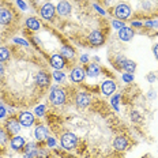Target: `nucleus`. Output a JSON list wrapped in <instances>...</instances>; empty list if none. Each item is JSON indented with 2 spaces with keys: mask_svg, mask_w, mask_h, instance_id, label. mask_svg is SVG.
Wrapping results in <instances>:
<instances>
[{
  "mask_svg": "<svg viewBox=\"0 0 158 158\" xmlns=\"http://www.w3.org/2000/svg\"><path fill=\"white\" fill-rule=\"evenodd\" d=\"M60 144L65 150H72V149H75V147H78L79 138L74 132H71V131H65L60 136Z\"/></svg>",
  "mask_w": 158,
  "mask_h": 158,
  "instance_id": "f257e3e1",
  "label": "nucleus"
},
{
  "mask_svg": "<svg viewBox=\"0 0 158 158\" xmlns=\"http://www.w3.org/2000/svg\"><path fill=\"white\" fill-rule=\"evenodd\" d=\"M49 101H51V104L55 105V106H61V105H64L65 101H67V94H65V91L63 89L53 86L51 89V93H49Z\"/></svg>",
  "mask_w": 158,
  "mask_h": 158,
  "instance_id": "f03ea898",
  "label": "nucleus"
},
{
  "mask_svg": "<svg viewBox=\"0 0 158 158\" xmlns=\"http://www.w3.org/2000/svg\"><path fill=\"white\" fill-rule=\"evenodd\" d=\"M12 19H14V11L6 6H2L0 7V26L8 27L12 23Z\"/></svg>",
  "mask_w": 158,
  "mask_h": 158,
  "instance_id": "7ed1b4c3",
  "label": "nucleus"
},
{
  "mask_svg": "<svg viewBox=\"0 0 158 158\" xmlns=\"http://www.w3.org/2000/svg\"><path fill=\"white\" fill-rule=\"evenodd\" d=\"M113 15L116 16L118 21H126L131 16V7L126 3H120V4L116 6L113 11Z\"/></svg>",
  "mask_w": 158,
  "mask_h": 158,
  "instance_id": "20e7f679",
  "label": "nucleus"
},
{
  "mask_svg": "<svg viewBox=\"0 0 158 158\" xmlns=\"http://www.w3.org/2000/svg\"><path fill=\"white\" fill-rule=\"evenodd\" d=\"M35 83H37V86L41 89L42 91L45 90L49 83H51V77H49L48 71L45 70H38L37 71V75H35Z\"/></svg>",
  "mask_w": 158,
  "mask_h": 158,
  "instance_id": "39448f33",
  "label": "nucleus"
},
{
  "mask_svg": "<svg viewBox=\"0 0 158 158\" xmlns=\"http://www.w3.org/2000/svg\"><path fill=\"white\" fill-rule=\"evenodd\" d=\"M112 147L116 151H126L128 147H130V142H128L127 136H124V135H117V136L113 138Z\"/></svg>",
  "mask_w": 158,
  "mask_h": 158,
  "instance_id": "423d86ee",
  "label": "nucleus"
},
{
  "mask_svg": "<svg viewBox=\"0 0 158 158\" xmlns=\"http://www.w3.org/2000/svg\"><path fill=\"white\" fill-rule=\"evenodd\" d=\"M4 128H6V131H7L8 135H16V134H19V131H21V123H19L18 118L11 117V118H8L7 123L4 124Z\"/></svg>",
  "mask_w": 158,
  "mask_h": 158,
  "instance_id": "0eeeda50",
  "label": "nucleus"
},
{
  "mask_svg": "<svg viewBox=\"0 0 158 158\" xmlns=\"http://www.w3.org/2000/svg\"><path fill=\"white\" fill-rule=\"evenodd\" d=\"M55 14H56V7L52 3H45V4H42V7L40 8V15L44 19H47V21H51L55 16Z\"/></svg>",
  "mask_w": 158,
  "mask_h": 158,
  "instance_id": "6e6552de",
  "label": "nucleus"
},
{
  "mask_svg": "<svg viewBox=\"0 0 158 158\" xmlns=\"http://www.w3.org/2000/svg\"><path fill=\"white\" fill-rule=\"evenodd\" d=\"M89 42H90L93 47H98V45H102L105 41V35L101 30H93L89 34Z\"/></svg>",
  "mask_w": 158,
  "mask_h": 158,
  "instance_id": "1a4fd4ad",
  "label": "nucleus"
},
{
  "mask_svg": "<svg viewBox=\"0 0 158 158\" xmlns=\"http://www.w3.org/2000/svg\"><path fill=\"white\" fill-rule=\"evenodd\" d=\"M85 77H86V71H85L83 67H81V65H77V67L72 68L71 71V81L75 82V83H81V82H83Z\"/></svg>",
  "mask_w": 158,
  "mask_h": 158,
  "instance_id": "9d476101",
  "label": "nucleus"
},
{
  "mask_svg": "<svg viewBox=\"0 0 158 158\" xmlns=\"http://www.w3.org/2000/svg\"><path fill=\"white\" fill-rule=\"evenodd\" d=\"M75 104L78 108H87L91 104V97L87 93H78L75 97Z\"/></svg>",
  "mask_w": 158,
  "mask_h": 158,
  "instance_id": "9b49d317",
  "label": "nucleus"
},
{
  "mask_svg": "<svg viewBox=\"0 0 158 158\" xmlns=\"http://www.w3.org/2000/svg\"><path fill=\"white\" fill-rule=\"evenodd\" d=\"M18 120L21 123V126L23 127H31L34 123V114L30 112H21L18 116Z\"/></svg>",
  "mask_w": 158,
  "mask_h": 158,
  "instance_id": "f8f14e48",
  "label": "nucleus"
},
{
  "mask_svg": "<svg viewBox=\"0 0 158 158\" xmlns=\"http://www.w3.org/2000/svg\"><path fill=\"white\" fill-rule=\"evenodd\" d=\"M49 63H51V65L53 68H56L57 71H60L61 68L65 65V61H64V57L61 55H59V53H55V55H52L51 57H49Z\"/></svg>",
  "mask_w": 158,
  "mask_h": 158,
  "instance_id": "ddd939ff",
  "label": "nucleus"
},
{
  "mask_svg": "<svg viewBox=\"0 0 158 158\" xmlns=\"http://www.w3.org/2000/svg\"><path fill=\"white\" fill-rule=\"evenodd\" d=\"M56 12L60 16H68L71 12V4L67 0H61L57 4V7H56Z\"/></svg>",
  "mask_w": 158,
  "mask_h": 158,
  "instance_id": "4468645a",
  "label": "nucleus"
},
{
  "mask_svg": "<svg viewBox=\"0 0 158 158\" xmlns=\"http://www.w3.org/2000/svg\"><path fill=\"white\" fill-rule=\"evenodd\" d=\"M101 91H102L104 95H112L116 91V83L113 81H105L101 85Z\"/></svg>",
  "mask_w": 158,
  "mask_h": 158,
  "instance_id": "2eb2a0df",
  "label": "nucleus"
},
{
  "mask_svg": "<svg viewBox=\"0 0 158 158\" xmlns=\"http://www.w3.org/2000/svg\"><path fill=\"white\" fill-rule=\"evenodd\" d=\"M33 134H34L35 140H38V142H41V140H44L48 138V130H47V127L42 126V124H40V126L35 127V130Z\"/></svg>",
  "mask_w": 158,
  "mask_h": 158,
  "instance_id": "dca6fc26",
  "label": "nucleus"
},
{
  "mask_svg": "<svg viewBox=\"0 0 158 158\" xmlns=\"http://www.w3.org/2000/svg\"><path fill=\"white\" fill-rule=\"evenodd\" d=\"M135 35V33L132 29L130 27H123L118 30V38L121 40V41H130V40H132Z\"/></svg>",
  "mask_w": 158,
  "mask_h": 158,
  "instance_id": "f3484780",
  "label": "nucleus"
},
{
  "mask_svg": "<svg viewBox=\"0 0 158 158\" xmlns=\"http://www.w3.org/2000/svg\"><path fill=\"white\" fill-rule=\"evenodd\" d=\"M86 75L87 77H90V78H97L98 75L101 74V68H100V65H97L95 63H90L86 67Z\"/></svg>",
  "mask_w": 158,
  "mask_h": 158,
  "instance_id": "a211bd4d",
  "label": "nucleus"
},
{
  "mask_svg": "<svg viewBox=\"0 0 158 158\" xmlns=\"http://www.w3.org/2000/svg\"><path fill=\"white\" fill-rule=\"evenodd\" d=\"M10 146H11V149L15 150V151L23 149L25 147V139L22 136H16L15 135V136L11 139V142H10Z\"/></svg>",
  "mask_w": 158,
  "mask_h": 158,
  "instance_id": "6ab92c4d",
  "label": "nucleus"
},
{
  "mask_svg": "<svg viewBox=\"0 0 158 158\" xmlns=\"http://www.w3.org/2000/svg\"><path fill=\"white\" fill-rule=\"evenodd\" d=\"M25 25H26V27L29 29V30H33V31H35V30H40V27H41V22L38 21V19H35V18H27L25 21Z\"/></svg>",
  "mask_w": 158,
  "mask_h": 158,
  "instance_id": "aec40b11",
  "label": "nucleus"
},
{
  "mask_svg": "<svg viewBox=\"0 0 158 158\" xmlns=\"http://www.w3.org/2000/svg\"><path fill=\"white\" fill-rule=\"evenodd\" d=\"M37 156V146L34 143L25 144V158H33Z\"/></svg>",
  "mask_w": 158,
  "mask_h": 158,
  "instance_id": "412c9836",
  "label": "nucleus"
},
{
  "mask_svg": "<svg viewBox=\"0 0 158 158\" xmlns=\"http://www.w3.org/2000/svg\"><path fill=\"white\" fill-rule=\"evenodd\" d=\"M120 68H123L124 71L130 72V74H134L135 68H136V64H135L132 60H128V59H124V61H123V63H121Z\"/></svg>",
  "mask_w": 158,
  "mask_h": 158,
  "instance_id": "4be33fe9",
  "label": "nucleus"
},
{
  "mask_svg": "<svg viewBox=\"0 0 158 158\" xmlns=\"http://www.w3.org/2000/svg\"><path fill=\"white\" fill-rule=\"evenodd\" d=\"M11 57V52L7 47H0V63H6Z\"/></svg>",
  "mask_w": 158,
  "mask_h": 158,
  "instance_id": "5701e85b",
  "label": "nucleus"
},
{
  "mask_svg": "<svg viewBox=\"0 0 158 158\" xmlns=\"http://www.w3.org/2000/svg\"><path fill=\"white\" fill-rule=\"evenodd\" d=\"M63 57L65 59H74L75 56V51L72 49V47H68V45H64L61 47V53H60Z\"/></svg>",
  "mask_w": 158,
  "mask_h": 158,
  "instance_id": "b1692460",
  "label": "nucleus"
},
{
  "mask_svg": "<svg viewBox=\"0 0 158 158\" xmlns=\"http://www.w3.org/2000/svg\"><path fill=\"white\" fill-rule=\"evenodd\" d=\"M8 140V134L6 131V128L0 127V146H4Z\"/></svg>",
  "mask_w": 158,
  "mask_h": 158,
  "instance_id": "393cba45",
  "label": "nucleus"
},
{
  "mask_svg": "<svg viewBox=\"0 0 158 158\" xmlns=\"http://www.w3.org/2000/svg\"><path fill=\"white\" fill-rule=\"evenodd\" d=\"M52 78H53L56 82H63L64 79H65V74H64V72H61V71L56 70L53 74H52Z\"/></svg>",
  "mask_w": 158,
  "mask_h": 158,
  "instance_id": "a878e982",
  "label": "nucleus"
},
{
  "mask_svg": "<svg viewBox=\"0 0 158 158\" xmlns=\"http://www.w3.org/2000/svg\"><path fill=\"white\" fill-rule=\"evenodd\" d=\"M120 97L121 95L120 94H116L114 97H112V100H110V104H112V106H113V109L116 110V112H118V101H120Z\"/></svg>",
  "mask_w": 158,
  "mask_h": 158,
  "instance_id": "bb28decb",
  "label": "nucleus"
},
{
  "mask_svg": "<svg viewBox=\"0 0 158 158\" xmlns=\"http://www.w3.org/2000/svg\"><path fill=\"white\" fill-rule=\"evenodd\" d=\"M45 110H47V106L45 105H38V106H35V116L38 117H42L45 114Z\"/></svg>",
  "mask_w": 158,
  "mask_h": 158,
  "instance_id": "cd10ccee",
  "label": "nucleus"
},
{
  "mask_svg": "<svg viewBox=\"0 0 158 158\" xmlns=\"http://www.w3.org/2000/svg\"><path fill=\"white\" fill-rule=\"evenodd\" d=\"M112 27H114V29H117V30H120V29L126 27V26H124V22H123V21L114 19V21H112Z\"/></svg>",
  "mask_w": 158,
  "mask_h": 158,
  "instance_id": "c85d7f7f",
  "label": "nucleus"
},
{
  "mask_svg": "<svg viewBox=\"0 0 158 158\" xmlns=\"http://www.w3.org/2000/svg\"><path fill=\"white\" fill-rule=\"evenodd\" d=\"M14 44H19V45H23V47H29V42L26 41V40H23V38H18V37H15L14 40Z\"/></svg>",
  "mask_w": 158,
  "mask_h": 158,
  "instance_id": "c756f323",
  "label": "nucleus"
},
{
  "mask_svg": "<svg viewBox=\"0 0 158 158\" xmlns=\"http://www.w3.org/2000/svg\"><path fill=\"white\" fill-rule=\"evenodd\" d=\"M123 81L126 82V83H130V82L134 81V75L130 74V72H127V74H123Z\"/></svg>",
  "mask_w": 158,
  "mask_h": 158,
  "instance_id": "7c9ffc66",
  "label": "nucleus"
},
{
  "mask_svg": "<svg viewBox=\"0 0 158 158\" xmlns=\"http://www.w3.org/2000/svg\"><path fill=\"white\" fill-rule=\"evenodd\" d=\"M6 116H7V109H6V106L3 104H0V118H4Z\"/></svg>",
  "mask_w": 158,
  "mask_h": 158,
  "instance_id": "2f4dec72",
  "label": "nucleus"
},
{
  "mask_svg": "<svg viewBox=\"0 0 158 158\" xmlns=\"http://www.w3.org/2000/svg\"><path fill=\"white\" fill-rule=\"evenodd\" d=\"M144 26H147V27H158V22L157 21H146L144 22Z\"/></svg>",
  "mask_w": 158,
  "mask_h": 158,
  "instance_id": "473e14b6",
  "label": "nucleus"
},
{
  "mask_svg": "<svg viewBox=\"0 0 158 158\" xmlns=\"http://www.w3.org/2000/svg\"><path fill=\"white\" fill-rule=\"evenodd\" d=\"M16 4H18V7L21 10H26V8H27V6H26V3L23 2V0H16Z\"/></svg>",
  "mask_w": 158,
  "mask_h": 158,
  "instance_id": "72a5a7b5",
  "label": "nucleus"
},
{
  "mask_svg": "<svg viewBox=\"0 0 158 158\" xmlns=\"http://www.w3.org/2000/svg\"><path fill=\"white\" fill-rule=\"evenodd\" d=\"M47 143H48V146H49V147H53L55 144H56L55 138H47Z\"/></svg>",
  "mask_w": 158,
  "mask_h": 158,
  "instance_id": "f704fd0d",
  "label": "nucleus"
},
{
  "mask_svg": "<svg viewBox=\"0 0 158 158\" xmlns=\"http://www.w3.org/2000/svg\"><path fill=\"white\" fill-rule=\"evenodd\" d=\"M4 74H6V67L3 63H0V78L4 77Z\"/></svg>",
  "mask_w": 158,
  "mask_h": 158,
  "instance_id": "c9c22d12",
  "label": "nucleus"
},
{
  "mask_svg": "<svg viewBox=\"0 0 158 158\" xmlns=\"http://www.w3.org/2000/svg\"><path fill=\"white\" fill-rule=\"evenodd\" d=\"M81 61H82V63H87V61H89V56L87 55L81 56Z\"/></svg>",
  "mask_w": 158,
  "mask_h": 158,
  "instance_id": "e433bc0d",
  "label": "nucleus"
},
{
  "mask_svg": "<svg viewBox=\"0 0 158 158\" xmlns=\"http://www.w3.org/2000/svg\"><path fill=\"white\" fill-rule=\"evenodd\" d=\"M94 8H95V10H97V11H98V12H101V15H105V11H104V10H102V8H101V7H98V6H97V4H94Z\"/></svg>",
  "mask_w": 158,
  "mask_h": 158,
  "instance_id": "4c0bfd02",
  "label": "nucleus"
},
{
  "mask_svg": "<svg viewBox=\"0 0 158 158\" xmlns=\"http://www.w3.org/2000/svg\"><path fill=\"white\" fill-rule=\"evenodd\" d=\"M153 52H154V55H156V57L158 59V44H157V45H154V48H153Z\"/></svg>",
  "mask_w": 158,
  "mask_h": 158,
  "instance_id": "58836bf2",
  "label": "nucleus"
},
{
  "mask_svg": "<svg viewBox=\"0 0 158 158\" xmlns=\"http://www.w3.org/2000/svg\"><path fill=\"white\" fill-rule=\"evenodd\" d=\"M154 79H156V74H150V75H149V81L153 82Z\"/></svg>",
  "mask_w": 158,
  "mask_h": 158,
  "instance_id": "ea45409f",
  "label": "nucleus"
},
{
  "mask_svg": "<svg viewBox=\"0 0 158 158\" xmlns=\"http://www.w3.org/2000/svg\"><path fill=\"white\" fill-rule=\"evenodd\" d=\"M132 26H135V27H140L142 23H140V22H132Z\"/></svg>",
  "mask_w": 158,
  "mask_h": 158,
  "instance_id": "a19ab883",
  "label": "nucleus"
}]
</instances>
